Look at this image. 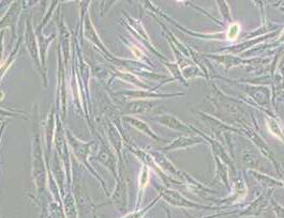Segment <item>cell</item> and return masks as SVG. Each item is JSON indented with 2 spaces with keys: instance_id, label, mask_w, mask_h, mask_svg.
<instances>
[{
  "instance_id": "6da1fadb",
  "label": "cell",
  "mask_w": 284,
  "mask_h": 218,
  "mask_svg": "<svg viewBox=\"0 0 284 218\" xmlns=\"http://www.w3.org/2000/svg\"><path fill=\"white\" fill-rule=\"evenodd\" d=\"M125 120L129 121V122H130L133 126L136 127L137 129H140V132L145 133V134H148L149 136H154V134L151 133V130H150L149 127L147 126V124L143 122V121L137 120V119H133V118H125Z\"/></svg>"
},
{
  "instance_id": "7a4b0ae2",
  "label": "cell",
  "mask_w": 284,
  "mask_h": 218,
  "mask_svg": "<svg viewBox=\"0 0 284 218\" xmlns=\"http://www.w3.org/2000/svg\"><path fill=\"white\" fill-rule=\"evenodd\" d=\"M147 106H148L147 102H136V103H133L128 106L127 112L130 113L144 112V111H147L149 109V107H147Z\"/></svg>"
},
{
  "instance_id": "3957f363",
  "label": "cell",
  "mask_w": 284,
  "mask_h": 218,
  "mask_svg": "<svg viewBox=\"0 0 284 218\" xmlns=\"http://www.w3.org/2000/svg\"><path fill=\"white\" fill-rule=\"evenodd\" d=\"M269 128H270L271 133H272L275 136H277L278 138H282V130H281L280 126H279L278 122H276L275 120H269V124H268Z\"/></svg>"
},
{
  "instance_id": "277c9868",
  "label": "cell",
  "mask_w": 284,
  "mask_h": 218,
  "mask_svg": "<svg viewBox=\"0 0 284 218\" xmlns=\"http://www.w3.org/2000/svg\"><path fill=\"white\" fill-rule=\"evenodd\" d=\"M239 30H240V26L237 23L233 24V25L229 28V31H227V38H229L230 40H235V39L237 38V35H238Z\"/></svg>"
}]
</instances>
